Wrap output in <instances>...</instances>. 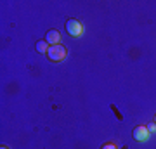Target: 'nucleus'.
Masks as SVG:
<instances>
[{"label": "nucleus", "mask_w": 156, "mask_h": 149, "mask_svg": "<svg viewBox=\"0 0 156 149\" xmlns=\"http://www.w3.org/2000/svg\"><path fill=\"white\" fill-rule=\"evenodd\" d=\"M0 149H9V147H7V146H0Z\"/></svg>", "instance_id": "nucleus-8"}, {"label": "nucleus", "mask_w": 156, "mask_h": 149, "mask_svg": "<svg viewBox=\"0 0 156 149\" xmlns=\"http://www.w3.org/2000/svg\"><path fill=\"white\" fill-rule=\"evenodd\" d=\"M68 54V49L64 47V45H50L49 47V52H47V57H49L52 62H59L62 61L64 57H66Z\"/></svg>", "instance_id": "nucleus-1"}, {"label": "nucleus", "mask_w": 156, "mask_h": 149, "mask_svg": "<svg viewBox=\"0 0 156 149\" xmlns=\"http://www.w3.org/2000/svg\"><path fill=\"white\" fill-rule=\"evenodd\" d=\"M154 123H156V116H154Z\"/></svg>", "instance_id": "nucleus-9"}, {"label": "nucleus", "mask_w": 156, "mask_h": 149, "mask_svg": "<svg viewBox=\"0 0 156 149\" xmlns=\"http://www.w3.org/2000/svg\"><path fill=\"white\" fill-rule=\"evenodd\" d=\"M49 47H50V45L47 44L45 40H38V42H37V45H35V49H37V52H38V54H47V52H49Z\"/></svg>", "instance_id": "nucleus-5"}, {"label": "nucleus", "mask_w": 156, "mask_h": 149, "mask_svg": "<svg viewBox=\"0 0 156 149\" xmlns=\"http://www.w3.org/2000/svg\"><path fill=\"white\" fill-rule=\"evenodd\" d=\"M146 128H147V130H149V133L156 132V123H154V122H151V123H147V125H146Z\"/></svg>", "instance_id": "nucleus-7"}, {"label": "nucleus", "mask_w": 156, "mask_h": 149, "mask_svg": "<svg viewBox=\"0 0 156 149\" xmlns=\"http://www.w3.org/2000/svg\"><path fill=\"white\" fill-rule=\"evenodd\" d=\"M101 149H118V146L116 144H113V142H106V144L101 146Z\"/></svg>", "instance_id": "nucleus-6"}, {"label": "nucleus", "mask_w": 156, "mask_h": 149, "mask_svg": "<svg viewBox=\"0 0 156 149\" xmlns=\"http://www.w3.org/2000/svg\"><path fill=\"white\" fill-rule=\"evenodd\" d=\"M66 31H68L69 37H73V38L82 37V33H83V24L78 21V19L71 17V19H68L66 21Z\"/></svg>", "instance_id": "nucleus-2"}, {"label": "nucleus", "mask_w": 156, "mask_h": 149, "mask_svg": "<svg viewBox=\"0 0 156 149\" xmlns=\"http://www.w3.org/2000/svg\"><path fill=\"white\" fill-rule=\"evenodd\" d=\"M44 40L49 45H59L61 44V33H59V30H49V31L45 33Z\"/></svg>", "instance_id": "nucleus-4"}, {"label": "nucleus", "mask_w": 156, "mask_h": 149, "mask_svg": "<svg viewBox=\"0 0 156 149\" xmlns=\"http://www.w3.org/2000/svg\"><path fill=\"white\" fill-rule=\"evenodd\" d=\"M132 135H134V139L137 140V142H144V140H147L149 139V130L146 128V125H139V127L134 128V132H132Z\"/></svg>", "instance_id": "nucleus-3"}]
</instances>
